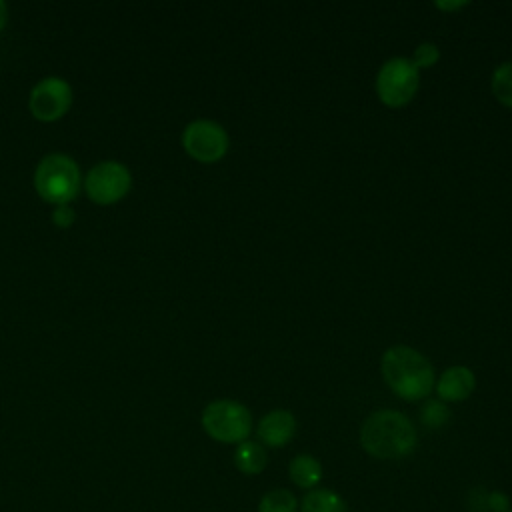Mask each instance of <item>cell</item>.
I'll list each match as a JSON object with an SVG mask.
<instances>
[{
    "instance_id": "cell-1",
    "label": "cell",
    "mask_w": 512,
    "mask_h": 512,
    "mask_svg": "<svg viewBox=\"0 0 512 512\" xmlns=\"http://www.w3.org/2000/svg\"><path fill=\"white\" fill-rule=\"evenodd\" d=\"M418 434L408 416L398 410H376L360 428L362 448L378 460H398L410 456Z\"/></svg>"
},
{
    "instance_id": "cell-2",
    "label": "cell",
    "mask_w": 512,
    "mask_h": 512,
    "mask_svg": "<svg viewBox=\"0 0 512 512\" xmlns=\"http://www.w3.org/2000/svg\"><path fill=\"white\" fill-rule=\"evenodd\" d=\"M382 376L388 388L402 400H422L434 390V370L428 358L410 346H392L384 352Z\"/></svg>"
},
{
    "instance_id": "cell-3",
    "label": "cell",
    "mask_w": 512,
    "mask_h": 512,
    "mask_svg": "<svg viewBox=\"0 0 512 512\" xmlns=\"http://www.w3.org/2000/svg\"><path fill=\"white\" fill-rule=\"evenodd\" d=\"M80 166L62 152L46 154L34 170V188L38 196L54 206L72 202L80 192Z\"/></svg>"
},
{
    "instance_id": "cell-4",
    "label": "cell",
    "mask_w": 512,
    "mask_h": 512,
    "mask_svg": "<svg viewBox=\"0 0 512 512\" xmlns=\"http://www.w3.org/2000/svg\"><path fill=\"white\" fill-rule=\"evenodd\" d=\"M204 432L222 444H240L252 432L250 410L236 400H214L200 416Z\"/></svg>"
},
{
    "instance_id": "cell-5",
    "label": "cell",
    "mask_w": 512,
    "mask_h": 512,
    "mask_svg": "<svg viewBox=\"0 0 512 512\" xmlns=\"http://www.w3.org/2000/svg\"><path fill=\"white\" fill-rule=\"evenodd\" d=\"M420 86L418 68L412 60L396 56L386 60L376 74V94L382 104L390 108H400L408 104Z\"/></svg>"
},
{
    "instance_id": "cell-6",
    "label": "cell",
    "mask_w": 512,
    "mask_h": 512,
    "mask_svg": "<svg viewBox=\"0 0 512 512\" xmlns=\"http://www.w3.org/2000/svg\"><path fill=\"white\" fill-rule=\"evenodd\" d=\"M132 188V174L128 166L116 160H104L90 168L84 178V190L88 198L100 206L122 200Z\"/></svg>"
},
{
    "instance_id": "cell-7",
    "label": "cell",
    "mask_w": 512,
    "mask_h": 512,
    "mask_svg": "<svg viewBox=\"0 0 512 512\" xmlns=\"http://www.w3.org/2000/svg\"><path fill=\"white\" fill-rule=\"evenodd\" d=\"M182 146L186 154L202 164H212L228 152V134L214 120H194L182 132Z\"/></svg>"
},
{
    "instance_id": "cell-8",
    "label": "cell",
    "mask_w": 512,
    "mask_h": 512,
    "mask_svg": "<svg viewBox=\"0 0 512 512\" xmlns=\"http://www.w3.org/2000/svg\"><path fill=\"white\" fill-rule=\"evenodd\" d=\"M72 106V88L60 76H46L38 80L28 98L32 116L40 122H54L62 118Z\"/></svg>"
},
{
    "instance_id": "cell-9",
    "label": "cell",
    "mask_w": 512,
    "mask_h": 512,
    "mask_svg": "<svg viewBox=\"0 0 512 512\" xmlns=\"http://www.w3.org/2000/svg\"><path fill=\"white\" fill-rule=\"evenodd\" d=\"M296 434V418L290 410H272L258 422L256 436L262 446L280 448L286 446Z\"/></svg>"
},
{
    "instance_id": "cell-10",
    "label": "cell",
    "mask_w": 512,
    "mask_h": 512,
    "mask_svg": "<svg viewBox=\"0 0 512 512\" xmlns=\"http://www.w3.org/2000/svg\"><path fill=\"white\" fill-rule=\"evenodd\" d=\"M474 386H476L474 372L466 366L446 368L440 374L438 382L434 384L438 392V400L442 402H462L474 392Z\"/></svg>"
},
{
    "instance_id": "cell-11",
    "label": "cell",
    "mask_w": 512,
    "mask_h": 512,
    "mask_svg": "<svg viewBox=\"0 0 512 512\" xmlns=\"http://www.w3.org/2000/svg\"><path fill=\"white\" fill-rule=\"evenodd\" d=\"M288 476L302 490H312L322 480V464L310 454H298L290 460Z\"/></svg>"
},
{
    "instance_id": "cell-12",
    "label": "cell",
    "mask_w": 512,
    "mask_h": 512,
    "mask_svg": "<svg viewBox=\"0 0 512 512\" xmlns=\"http://www.w3.org/2000/svg\"><path fill=\"white\" fill-rule=\"evenodd\" d=\"M268 464V454L260 442L244 440L234 450V466L248 476L260 474Z\"/></svg>"
},
{
    "instance_id": "cell-13",
    "label": "cell",
    "mask_w": 512,
    "mask_h": 512,
    "mask_svg": "<svg viewBox=\"0 0 512 512\" xmlns=\"http://www.w3.org/2000/svg\"><path fill=\"white\" fill-rule=\"evenodd\" d=\"M298 512H348L346 500L328 488H312L298 504Z\"/></svg>"
},
{
    "instance_id": "cell-14",
    "label": "cell",
    "mask_w": 512,
    "mask_h": 512,
    "mask_svg": "<svg viewBox=\"0 0 512 512\" xmlns=\"http://www.w3.org/2000/svg\"><path fill=\"white\" fill-rule=\"evenodd\" d=\"M296 496L286 488H274L266 492L258 502V512H298Z\"/></svg>"
},
{
    "instance_id": "cell-15",
    "label": "cell",
    "mask_w": 512,
    "mask_h": 512,
    "mask_svg": "<svg viewBox=\"0 0 512 512\" xmlns=\"http://www.w3.org/2000/svg\"><path fill=\"white\" fill-rule=\"evenodd\" d=\"M492 92L500 104L512 108V62H504L494 70Z\"/></svg>"
},
{
    "instance_id": "cell-16",
    "label": "cell",
    "mask_w": 512,
    "mask_h": 512,
    "mask_svg": "<svg viewBox=\"0 0 512 512\" xmlns=\"http://www.w3.org/2000/svg\"><path fill=\"white\" fill-rule=\"evenodd\" d=\"M450 418V410L442 400H426L420 408V420L426 428H442Z\"/></svg>"
},
{
    "instance_id": "cell-17",
    "label": "cell",
    "mask_w": 512,
    "mask_h": 512,
    "mask_svg": "<svg viewBox=\"0 0 512 512\" xmlns=\"http://www.w3.org/2000/svg\"><path fill=\"white\" fill-rule=\"evenodd\" d=\"M440 58V50L436 44L432 42H422L416 46L414 54H412V64L420 70V68H430L438 62Z\"/></svg>"
},
{
    "instance_id": "cell-18",
    "label": "cell",
    "mask_w": 512,
    "mask_h": 512,
    "mask_svg": "<svg viewBox=\"0 0 512 512\" xmlns=\"http://www.w3.org/2000/svg\"><path fill=\"white\" fill-rule=\"evenodd\" d=\"M76 220V212L68 206V204H60L52 210V222L58 226V228H70Z\"/></svg>"
},
{
    "instance_id": "cell-19",
    "label": "cell",
    "mask_w": 512,
    "mask_h": 512,
    "mask_svg": "<svg viewBox=\"0 0 512 512\" xmlns=\"http://www.w3.org/2000/svg\"><path fill=\"white\" fill-rule=\"evenodd\" d=\"M508 504H510L508 496L500 490H492L486 494V510L488 512H506V510H510Z\"/></svg>"
},
{
    "instance_id": "cell-20",
    "label": "cell",
    "mask_w": 512,
    "mask_h": 512,
    "mask_svg": "<svg viewBox=\"0 0 512 512\" xmlns=\"http://www.w3.org/2000/svg\"><path fill=\"white\" fill-rule=\"evenodd\" d=\"M462 6H466V2H436V8L440 10H458Z\"/></svg>"
},
{
    "instance_id": "cell-21",
    "label": "cell",
    "mask_w": 512,
    "mask_h": 512,
    "mask_svg": "<svg viewBox=\"0 0 512 512\" xmlns=\"http://www.w3.org/2000/svg\"><path fill=\"white\" fill-rule=\"evenodd\" d=\"M6 20H8V6L4 0H0V30L6 26Z\"/></svg>"
},
{
    "instance_id": "cell-22",
    "label": "cell",
    "mask_w": 512,
    "mask_h": 512,
    "mask_svg": "<svg viewBox=\"0 0 512 512\" xmlns=\"http://www.w3.org/2000/svg\"><path fill=\"white\" fill-rule=\"evenodd\" d=\"M506 512H512V510H506Z\"/></svg>"
}]
</instances>
